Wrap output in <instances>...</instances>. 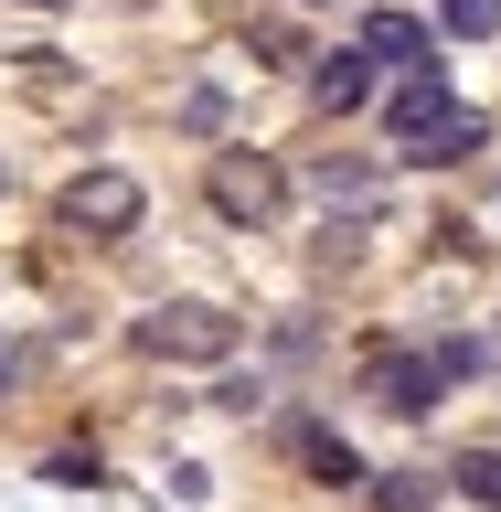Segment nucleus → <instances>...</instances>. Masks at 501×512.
Wrapping results in <instances>:
<instances>
[{"label":"nucleus","mask_w":501,"mask_h":512,"mask_svg":"<svg viewBox=\"0 0 501 512\" xmlns=\"http://www.w3.org/2000/svg\"><path fill=\"white\" fill-rule=\"evenodd\" d=\"M448 491L480 502V512H501V448H459V459H448Z\"/></svg>","instance_id":"obj_11"},{"label":"nucleus","mask_w":501,"mask_h":512,"mask_svg":"<svg viewBox=\"0 0 501 512\" xmlns=\"http://www.w3.org/2000/svg\"><path fill=\"white\" fill-rule=\"evenodd\" d=\"M22 11H75V0H22Z\"/></svg>","instance_id":"obj_16"},{"label":"nucleus","mask_w":501,"mask_h":512,"mask_svg":"<svg viewBox=\"0 0 501 512\" xmlns=\"http://www.w3.org/2000/svg\"><path fill=\"white\" fill-rule=\"evenodd\" d=\"M182 128H192V139H214V128H224V86H182Z\"/></svg>","instance_id":"obj_14"},{"label":"nucleus","mask_w":501,"mask_h":512,"mask_svg":"<svg viewBox=\"0 0 501 512\" xmlns=\"http://www.w3.org/2000/svg\"><path fill=\"white\" fill-rule=\"evenodd\" d=\"M288 448L310 459V480H331V491H363V448H352L342 427H288Z\"/></svg>","instance_id":"obj_7"},{"label":"nucleus","mask_w":501,"mask_h":512,"mask_svg":"<svg viewBox=\"0 0 501 512\" xmlns=\"http://www.w3.org/2000/svg\"><path fill=\"white\" fill-rule=\"evenodd\" d=\"M448 384H459V374H448L438 352H384V363H374V406L384 416H427Z\"/></svg>","instance_id":"obj_4"},{"label":"nucleus","mask_w":501,"mask_h":512,"mask_svg":"<svg viewBox=\"0 0 501 512\" xmlns=\"http://www.w3.org/2000/svg\"><path fill=\"white\" fill-rule=\"evenodd\" d=\"M299 11H331V0H299Z\"/></svg>","instance_id":"obj_17"},{"label":"nucleus","mask_w":501,"mask_h":512,"mask_svg":"<svg viewBox=\"0 0 501 512\" xmlns=\"http://www.w3.org/2000/svg\"><path fill=\"white\" fill-rule=\"evenodd\" d=\"M438 22H448V32H470V43H480V32H501V0H438Z\"/></svg>","instance_id":"obj_13"},{"label":"nucleus","mask_w":501,"mask_h":512,"mask_svg":"<svg viewBox=\"0 0 501 512\" xmlns=\"http://www.w3.org/2000/svg\"><path fill=\"white\" fill-rule=\"evenodd\" d=\"M128 342L150 352V363H235V320L203 310V299H171V310H150Z\"/></svg>","instance_id":"obj_1"},{"label":"nucleus","mask_w":501,"mask_h":512,"mask_svg":"<svg viewBox=\"0 0 501 512\" xmlns=\"http://www.w3.org/2000/svg\"><path fill=\"white\" fill-rule=\"evenodd\" d=\"M363 54H374V64H406V75H438V43H427L416 11H374V22H363Z\"/></svg>","instance_id":"obj_6"},{"label":"nucleus","mask_w":501,"mask_h":512,"mask_svg":"<svg viewBox=\"0 0 501 512\" xmlns=\"http://www.w3.org/2000/svg\"><path fill=\"white\" fill-rule=\"evenodd\" d=\"M470 150H480V118H470V107H448V118L427 128V139H416L406 160H427V171H459V160H470Z\"/></svg>","instance_id":"obj_9"},{"label":"nucleus","mask_w":501,"mask_h":512,"mask_svg":"<svg viewBox=\"0 0 501 512\" xmlns=\"http://www.w3.org/2000/svg\"><path fill=\"white\" fill-rule=\"evenodd\" d=\"M310 192H320V203H374V160H363V150H331L310 171Z\"/></svg>","instance_id":"obj_10"},{"label":"nucleus","mask_w":501,"mask_h":512,"mask_svg":"<svg viewBox=\"0 0 501 512\" xmlns=\"http://www.w3.org/2000/svg\"><path fill=\"white\" fill-rule=\"evenodd\" d=\"M64 224H75V235H128V224H139V182H128V171H75V182H64Z\"/></svg>","instance_id":"obj_3"},{"label":"nucleus","mask_w":501,"mask_h":512,"mask_svg":"<svg viewBox=\"0 0 501 512\" xmlns=\"http://www.w3.org/2000/svg\"><path fill=\"white\" fill-rule=\"evenodd\" d=\"M203 192H214V214H224V224H278V203H288L278 160H256V150H214Z\"/></svg>","instance_id":"obj_2"},{"label":"nucleus","mask_w":501,"mask_h":512,"mask_svg":"<svg viewBox=\"0 0 501 512\" xmlns=\"http://www.w3.org/2000/svg\"><path fill=\"white\" fill-rule=\"evenodd\" d=\"M11 374H22V352H11V342H0V395H11Z\"/></svg>","instance_id":"obj_15"},{"label":"nucleus","mask_w":501,"mask_h":512,"mask_svg":"<svg viewBox=\"0 0 501 512\" xmlns=\"http://www.w3.org/2000/svg\"><path fill=\"white\" fill-rule=\"evenodd\" d=\"M310 96L331 107V118H352V107H374V54H363V43H342V54H320V64H310Z\"/></svg>","instance_id":"obj_5"},{"label":"nucleus","mask_w":501,"mask_h":512,"mask_svg":"<svg viewBox=\"0 0 501 512\" xmlns=\"http://www.w3.org/2000/svg\"><path fill=\"white\" fill-rule=\"evenodd\" d=\"M374 502H384V512H427V502H438V480H427V470H384Z\"/></svg>","instance_id":"obj_12"},{"label":"nucleus","mask_w":501,"mask_h":512,"mask_svg":"<svg viewBox=\"0 0 501 512\" xmlns=\"http://www.w3.org/2000/svg\"><path fill=\"white\" fill-rule=\"evenodd\" d=\"M384 118H395V139H406V150H416V139H427V128L448 118V75H406V86H395V107H384Z\"/></svg>","instance_id":"obj_8"}]
</instances>
